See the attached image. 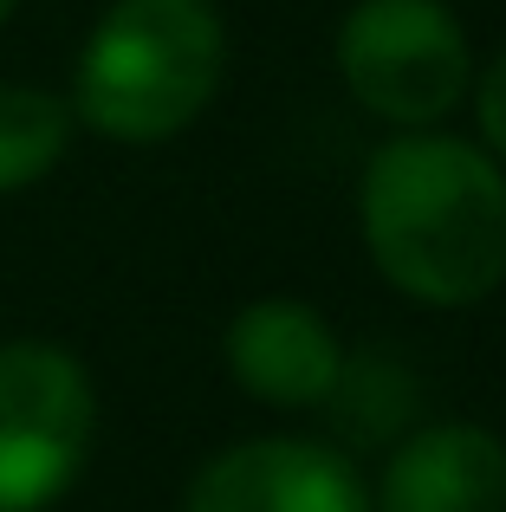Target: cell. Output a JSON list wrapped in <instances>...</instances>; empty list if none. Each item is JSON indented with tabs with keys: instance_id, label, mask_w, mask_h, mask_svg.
Wrapping results in <instances>:
<instances>
[{
	"instance_id": "obj_1",
	"label": "cell",
	"mask_w": 506,
	"mask_h": 512,
	"mask_svg": "<svg viewBox=\"0 0 506 512\" xmlns=\"http://www.w3.org/2000/svg\"><path fill=\"white\" fill-rule=\"evenodd\" d=\"M357 227L403 299L461 312L506 279V169L481 143L403 130L364 163Z\"/></svg>"
},
{
	"instance_id": "obj_2",
	"label": "cell",
	"mask_w": 506,
	"mask_h": 512,
	"mask_svg": "<svg viewBox=\"0 0 506 512\" xmlns=\"http://www.w3.org/2000/svg\"><path fill=\"white\" fill-rule=\"evenodd\" d=\"M228 72L215 0H111L72 72V117L111 143H169L208 111Z\"/></svg>"
},
{
	"instance_id": "obj_3",
	"label": "cell",
	"mask_w": 506,
	"mask_h": 512,
	"mask_svg": "<svg viewBox=\"0 0 506 512\" xmlns=\"http://www.w3.org/2000/svg\"><path fill=\"white\" fill-rule=\"evenodd\" d=\"M338 72L370 117L429 130L468 98L474 59L442 0H357L338 26Z\"/></svg>"
},
{
	"instance_id": "obj_4",
	"label": "cell",
	"mask_w": 506,
	"mask_h": 512,
	"mask_svg": "<svg viewBox=\"0 0 506 512\" xmlns=\"http://www.w3.org/2000/svg\"><path fill=\"white\" fill-rule=\"evenodd\" d=\"M98 396L72 350L46 338L0 344V512H46L85 474Z\"/></svg>"
},
{
	"instance_id": "obj_5",
	"label": "cell",
	"mask_w": 506,
	"mask_h": 512,
	"mask_svg": "<svg viewBox=\"0 0 506 512\" xmlns=\"http://www.w3.org/2000/svg\"><path fill=\"white\" fill-rule=\"evenodd\" d=\"M182 512H370V487L351 454L312 435H260L221 448L189 480Z\"/></svg>"
},
{
	"instance_id": "obj_6",
	"label": "cell",
	"mask_w": 506,
	"mask_h": 512,
	"mask_svg": "<svg viewBox=\"0 0 506 512\" xmlns=\"http://www.w3.org/2000/svg\"><path fill=\"white\" fill-rule=\"evenodd\" d=\"M228 370L266 409H325L344 376V344L331 318L305 299H253L228 325Z\"/></svg>"
},
{
	"instance_id": "obj_7",
	"label": "cell",
	"mask_w": 506,
	"mask_h": 512,
	"mask_svg": "<svg viewBox=\"0 0 506 512\" xmlns=\"http://www.w3.org/2000/svg\"><path fill=\"white\" fill-rule=\"evenodd\" d=\"M370 512H506V441L481 422H435L390 448Z\"/></svg>"
},
{
	"instance_id": "obj_8",
	"label": "cell",
	"mask_w": 506,
	"mask_h": 512,
	"mask_svg": "<svg viewBox=\"0 0 506 512\" xmlns=\"http://www.w3.org/2000/svg\"><path fill=\"white\" fill-rule=\"evenodd\" d=\"M72 143V104L39 85H0V195L33 188Z\"/></svg>"
},
{
	"instance_id": "obj_9",
	"label": "cell",
	"mask_w": 506,
	"mask_h": 512,
	"mask_svg": "<svg viewBox=\"0 0 506 512\" xmlns=\"http://www.w3.org/2000/svg\"><path fill=\"white\" fill-rule=\"evenodd\" d=\"M468 91H474V124H481V150L506 169V52H500L494 65H487L481 78H474Z\"/></svg>"
},
{
	"instance_id": "obj_10",
	"label": "cell",
	"mask_w": 506,
	"mask_h": 512,
	"mask_svg": "<svg viewBox=\"0 0 506 512\" xmlns=\"http://www.w3.org/2000/svg\"><path fill=\"white\" fill-rule=\"evenodd\" d=\"M13 7H20V0H0V26H7V20H13Z\"/></svg>"
}]
</instances>
